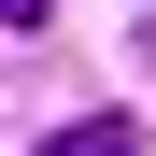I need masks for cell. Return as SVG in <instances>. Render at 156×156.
I'll return each instance as SVG.
<instances>
[{"instance_id":"1","label":"cell","mask_w":156,"mask_h":156,"mask_svg":"<svg viewBox=\"0 0 156 156\" xmlns=\"http://www.w3.org/2000/svg\"><path fill=\"white\" fill-rule=\"evenodd\" d=\"M43 156H142V114H85V128H57Z\"/></svg>"}]
</instances>
